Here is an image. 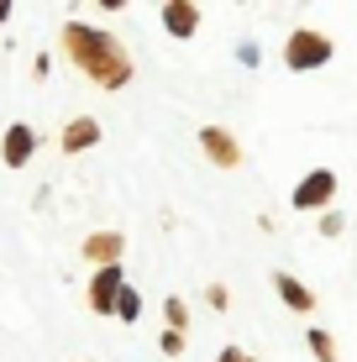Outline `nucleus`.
Here are the masks:
<instances>
[{
	"label": "nucleus",
	"mask_w": 357,
	"mask_h": 362,
	"mask_svg": "<svg viewBox=\"0 0 357 362\" xmlns=\"http://www.w3.org/2000/svg\"><path fill=\"white\" fill-rule=\"evenodd\" d=\"M84 263H95V268H116L121 263V252H127V236L121 231H95V236H84Z\"/></svg>",
	"instance_id": "0eeeda50"
},
{
	"label": "nucleus",
	"mask_w": 357,
	"mask_h": 362,
	"mask_svg": "<svg viewBox=\"0 0 357 362\" xmlns=\"http://www.w3.org/2000/svg\"><path fill=\"white\" fill-rule=\"evenodd\" d=\"M137 315H142V294L127 284V289H121V305H116V320H121V326H131Z\"/></svg>",
	"instance_id": "f8f14e48"
},
{
	"label": "nucleus",
	"mask_w": 357,
	"mask_h": 362,
	"mask_svg": "<svg viewBox=\"0 0 357 362\" xmlns=\"http://www.w3.org/2000/svg\"><path fill=\"white\" fill-rule=\"evenodd\" d=\"M100 142V121L95 116H74L64 132H58V147H64L69 158H79V153H90V147Z\"/></svg>",
	"instance_id": "6e6552de"
},
{
	"label": "nucleus",
	"mask_w": 357,
	"mask_h": 362,
	"mask_svg": "<svg viewBox=\"0 0 357 362\" xmlns=\"http://www.w3.org/2000/svg\"><path fill=\"white\" fill-rule=\"evenodd\" d=\"M163 315H168V331H184V326H189V305H184L179 294H174V299L163 305Z\"/></svg>",
	"instance_id": "ddd939ff"
},
{
	"label": "nucleus",
	"mask_w": 357,
	"mask_h": 362,
	"mask_svg": "<svg viewBox=\"0 0 357 362\" xmlns=\"http://www.w3.org/2000/svg\"><path fill=\"white\" fill-rule=\"evenodd\" d=\"M200 153L211 158L216 168H237L242 163V142L226 127H200Z\"/></svg>",
	"instance_id": "39448f33"
},
{
	"label": "nucleus",
	"mask_w": 357,
	"mask_h": 362,
	"mask_svg": "<svg viewBox=\"0 0 357 362\" xmlns=\"http://www.w3.org/2000/svg\"><path fill=\"white\" fill-rule=\"evenodd\" d=\"M305 341H310V352H315V362H341V346H336V336H331V331H321V326H310V336H305Z\"/></svg>",
	"instance_id": "9b49d317"
},
{
	"label": "nucleus",
	"mask_w": 357,
	"mask_h": 362,
	"mask_svg": "<svg viewBox=\"0 0 357 362\" xmlns=\"http://www.w3.org/2000/svg\"><path fill=\"white\" fill-rule=\"evenodd\" d=\"M252 362H257V357H252Z\"/></svg>",
	"instance_id": "a211bd4d"
},
{
	"label": "nucleus",
	"mask_w": 357,
	"mask_h": 362,
	"mask_svg": "<svg viewBox=\"0 0 357 362\" xmlns=\"http://www.w3.org/2000/svg\"><path fill=\"white\" fill-rule=\"evenodd\" d=\"M158 346H163V357H179L184 352V331H163V336H158Z\"/></svg>",
	"instance_id": "4468645a"
},
{
	"label": "nucleus",
	"mask_w": 357,
	"mask_h": 362,
	"mask_svg": "<svg viewBox=\"0 0 357 362\" xmlns=\"http://www.w3.org/2000/svg\"><path fill=\"white\" fill-rule=\"evenodd\" d=\"M205 299H211L216 310H226L231 305V294H226V284H211V289H205Z\"/></svg>",
	"instance_id": "2eb2a0df"
},
{
	"label": "nucleus",
	"mask_w": 357,
	"mask_h": 362,
	"mask_svg": "<svg viewBox=\"0 0 357 362\" xmlns=\"http://www.w3.org/2000/svg\"><path fill=\"white\" fill-rule=\"evenodd\" d=\"M58 47L69 53V64L95 84V90H127L131 84V53L121 47L116 32L90 27V21H64L58 27Z\"/></svg>",
	"instance_id": "f257e3e1"
},
{
	"label": "nucleus",
	"mask_w": 357,
	"mask_h": 362,
	"mask_svg": "<svg viewBox=\"0 0 357 362\" xmlns=\"http://www.w3.org/2000/svg\"><path fill=\"white\" fill-rule=\"evenodd\" d=\"M274 294L284 299L289 310H300V315H310V310H315V294L305 289V284L294 279V273H274Z\"/></svg>",
	"instance_id": "9d476101"
},
{
	"label": "nucleus",
	"mask_w": 357,
	"mask_h": 362,
	"mask_svg": "<svg viewBox=\"0 0 357 362\" xmlns=\"http://www.w3.org/2000/svg\"><path fill=\"white\" fill-rule=\"evenodd\" d=\"M121 289H127V273H121V263H116V268H95V279H90V289H84V299H90L95 315H116Z\"/></svg>",
	"instance_id": "20e7f679"
},
{
	"label": "nucleus",
	"mask_w": 357,
	"mask_h": 362,
	"mask_svg": "<svg viewBox=\"0 0 357 362\" xmlns=\"http://www.w3.org/2000/svg\"><path fill=\"white\" fill-rule=\"evenodd\" d=\"M163 27H168V37H194V32H200V6H189V0H168V6H163Z\"/></svg>",
	"instance_id": "1a4fd4ad"
},
{
	"label": "nucleus",
	"mask_w": 357,
	"mask_h": 362,
	"mask_svg": "<svg viewBox=\"0 0 357 362\" xmlns=\"http://www.w3.org/2000/svg\"><path fill=\"white\" fill-rule=\"evenodd\" d=\"M331 199H336V173L331 168H310L300 184H294V194H289V205L294 210H331Z\"/></svg>",
	"instance_id": "7ed1b4c3"
},
{
	"label": "nucleus",
	"mask_w": 357,
	"mask_h": 362,
	"mask_svg": "<svg viewBox=\"0 0 357 362\" xmlns=\"http://www.w3.org/2000/svg\"><path fill=\"white\" fill-rule=\"evenodd\" d=\"M336 58V42L321 32V27H294L289 42H284V69L289 74H310V69H326Z\"/></svg>",
	"instance_id": "f03ea898"
},
{
	"label": "nucleus",
	"mask_w": 357,
	"mask_h": 362,
	"mask_svg": "<svg viewBox=\"0 0 357 362\" xmlns=\"http://www.w3.org/2000/svg\"><path fill=\"white\" fill-rule=\"evenodd\" d=\"M216 362H252V357L242 352V346H221V357H216Z\"/></svg>",
	"instance_id": "f3484780"
},
{
	"label": "nucleus",
	"mask_w": 357,
	"mask_h": 362,
	"mask_svg": "<svg viewBox=\"0 0 357 362\" xmlns=\"http://www.w3.org/2000/svg\"><path fill=\"white\" fill-rule=\"evenodd\" d=\"M37 153V132L27 127V121H11L6 136H0V158H6V168H27Z\"/></svg>",
	"instance_id": "423d86ee"
},
{
	"label": "nucleus",
	"mask_w": 357,
	"mask_h": 362,
	"mask_svg": "<svg viewBox=\"0 0 357 362\" xmlns=\"http://www.w3.org/2000/svg\"><path fill=\"white\" fill-rule=\"evenodd\" d=\"M321 236H341V216H336V210H326V216H321Z\"/></svg>",
	"instance_id": "dca6fc26"
}]
</instances>
